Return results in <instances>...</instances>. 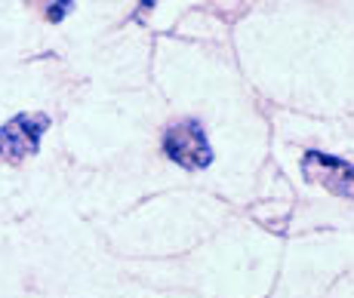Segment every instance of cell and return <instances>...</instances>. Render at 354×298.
<instances>
[{
    "mask_svg": "<svg viewBox=\"0 0 354 298\" xmlns=\"http://www.w3.org/2000/svg\"><path fill=\"white\" fill-rule=\"evenodd\" d=\"M160 151L173 163H179L182 169H192V172L194 169H207L216 157L201 120H176V123H169L160 135Z\"/></svg>",
    "mask_w": 354,
    "mask_h": 298,
    "instance_id": "6da1fadb",
    "label": "cell"
},
{
    "mask_svg": "<svg viewBox=\"0 0 354 298\" xmlns=\"http://www.w3.org/2000/svg\"><path fill=\"white\" fill-rule=\"evenodd\" d=\"M46 130H50V117L44 111H22L12 114L3 126H0V160L3 163H22L40 151Z\"/></svg>",
    "mask_w": 354,
    "mask_h": 298,
    "instance_id": "7a4b0ae2",
    "label": "cell"
},
{
    "mask_svg": "<svg viewBox=\"0 0 354 298\" xmlns=\"http://www.w3.org/2000/svg\"><path fill=\"white\" fill-rule=\"evenodd\" d=\"M302 172L308 181L324 185L330 194L354 200V163L326 151H308L302 157Z\"/></svg>",
    "mask_w": 354,
    "mask_h": 298,
    "instance_id": "3957f363",
    "label": "cell"
},
{
    "mask_svg": "<svg viewBox=\"0 0 354 298\" xmlns=\"http://www.w3.org/2000/svg\"><path fill=\"white\" fill-rule=\"evenodd\" d=\"M25 3H31L34 10L53 25H62L74 10V0H25Z\"/></svg>",
    "mask_w": 354,
    "mask_h": 298,
    "instance_id": "277c9868",
    "label": "cell"
},
{
    "mask_svg": "<svg viewBox=\"0 0 354 298\" xmlns=\"http://www.w3.org/2000/svg\"><path fill=\"white\" fill-rule=\"evenodd\" d=\"M154 10V0H139V10H136V19H142L145 12Z\"/></svg>",
    "mask_w": 354,
    "mask_h": 298,
    "instance_id": "5b68a950",
    "label": "cell"
}]
</instances>
